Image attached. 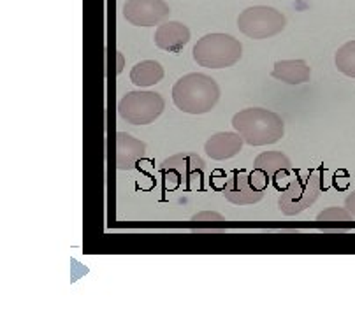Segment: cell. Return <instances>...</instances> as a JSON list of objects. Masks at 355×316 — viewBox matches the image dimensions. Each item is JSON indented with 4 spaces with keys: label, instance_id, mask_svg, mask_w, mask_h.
<instances>
[{
    "label": "cell",
    "instance_id": "obj_9",
    "mask_svg": "<svg viewBox=\"0 0 355 316\" xmlns=\"http://www.w3.org/2000/svg\"><path fill=\"white\" fill-rule=\"evenodd\" d=\"M169 12L164 0H127L123 6L125 19L136 26L162 25Z\"/></svg>",
    "mask_w": 355,
    "mask_h": 316
},
{
    "label": "cell",
    "instance_id": "obj_13",
    "mask_svg": "<svg viewBox=\"0 0 355 316\" xmlns=\"http://www.w3.org/2000/svg\"><path fill=\"white\" fill-rule=\"evenodd\" d=\"M243 143L238 132H218L206 141L205 151L211 160H229L241 151Z\"/></svg>",
    "mask_w": 355,
    "mask_h": 316
},
{
    "label": "cell",
    "instance_id": "obj_11",
    "mask_svg": "<svg viewBox=\"0 0 355 316\" xmlns=\"http://www.w3.org/2000/svg\"><path fill=\"white\" fill-rule=\"evenodd\" d=\"M146 144L127 132L116 134V167L118 170H132L144 158Z\"/></svg>",
    "mask_w": 355,
    "mask_h": 316
},
{
    "label": "cell",
    "instance_id": "obj_7",
    "mask_svg": "<svg viewBox=\"0 0 355 316\" xmlns=\"http://www.w3.org/2000/svg\"><path fill=\"white\" fill-rule=\"evenodd\" d=\"M287 25V18L278 9L269 6H255L248 8L239 15L238 26L243 35L255 41L269 39L272 35L280 34Z\"/></svg>",
    "mask_w": 355,
    "mask_h": 316
},
{
    "label": "cell",
    "instance_id": "obj_20",
    "mask_svg": "<svg viewBox=\"0 0 355 316\" xmlns=\"http://www.w3.org/2000/svg\"><path fill=\"white\" fill-rule=\"evenodd\" d=\"M121 69H123V57H121V53H118V74L121 72Z\"/></svg>",
    "mask_w": 355,
    "mask_h": 316
},
{
    "label": "cell",
    "instance_id": "obj_2",
    "mask_svg": "<svg viewBox=\"0 0 355 316\" xmlns=\"http://www.w3.org/2000/svg\"><path fill=\"white\" fill-rule=\"evenodd\" d=\"M232 127L250 146H268L284 137V120L262 107H248L232 116Z\"/></svg>",
    "mask_w": 355,
    "mask_h": 316
},
{
    "label": "cell",
    "instance_id": "obj_1",
    "mask_svg": "<svg viewBox=\"0 0 355 316\" xmlns=\"http://www.w3.org/2000/svg\"><path fill=\"white\" fill-rule=\"evenodd\" d=\"M220 87L211 76L192 72L180 78L173 87V102L187 114H206L218 104Z\"/></svg>",
    "mask_w": 355,
    "mask_h": 316
},
{
    "label": "cell",
    "instance_id": "obj_3",
    "mask_svg": "<svg viewBox=\"0 0 355 316\" xmlns=\"http://www.w3.org/2000/svg\"><path fill=\"white\" fill-rule=\"evenodd\" d=\"M205 160L196 153L173 155L162 164V174L166 188H182L185 192L205 188Z\"/></svg>",
    "mask_w": 355,
    "mask_h": 316
},
{
    "label": "cell",
    "instance_id": "obj_18",
    "mask_svg": "<svg viewBox=\"0 0 355 316\" xmlns=\"http://www.w3.org/2000/svg\"><path fill=\"white\" fill-rule=\"evenodd\" d=\"M190 225L199 227V229H220V227H225V218L215 211H200L192 216Z\"/></svg>",
    "mask_w": 355,
    "mask_h": 316
},
{
    "label": "cell",
    "instance_id": "obj_17",
    "mask_svg": "<svg viewBox=\"0 0 355 316\" xmlns=\"http://www.w3.org/2000/svg\"><path fill=\"white\" fill-rule=\"evenodd\" d=\"M338 71L348 78H355V41H348L336 51L334 57Z\"/></svg>",
    "mask_w": 355,
    "mask_h": 316
},
{
    "label": "cell",
    "instance_id": "obj_5",
    "mask_svg": "<svg viewBox=\"0 0 355 316\" xmlns=\"http://www.w3.org/2000/svg\"><path fill=\"white\" fill-rule=\"evenodd\" d=\"M320 197V179L315 170H301L297 176L285 186L278 199L282 213L285 216H295L301 211L313 206Z\"/></svg>",
    "mask_w": 355,
    "mask_h": 316
},
{
    "label": "cell",
    "instance_id": "obj_6",
    "mask_svg": "<svg viewBox=\"0 0 355 316\" xmlns=\"http://www.w3.org/2000/svg\"><path fill=\"white\" fill-rule=\"evenodd\" d=\"M268 174L259 169L252 173L245 169H236L227 179L223 195L229 202L236 206H250V204L261 202L266 197V188L269 184Z\"/></svg>",
    "mask_w": 355,
    "mask_h": 316
},
{
    "label": "cell",
    "instance_id": "obj_10",
    "mask_svg": "<svg viewBox=\"0 0 355 316\" xmlns=\"http://www.w3.org/2000/svg\"><path fill=\"white\" fill-rule=\"evenodd\" d=\"M253 169H259L268 174L276 188H282V183H291L287 179L291 176L292 162L291 158L282 151H266V153L259 155L253 162Z\"/></svg>",
    "mask_w": 355,
    "mask_h": 316
},
{
    "label": "cell",
    "instance_id": "obj_19",
    "mask_svg": "<svg viewBox=\"0 0 355 316\" xmlns=\"http://www.w3.org/2000/svg\"><path fill=\"white\" fill-rule=\"evenodd\" d=\"M345 207H347V209L350 211L352 215L355 216V192L350 193V195H348L347 199H345Z\"/></svg>",
    "mask_w": 355,
    "mask_h": 316
},
{
    "label": "cell",
    "instance_id": "obj_14",
    "mask_svg": "<svg viewBox=\"0 0 355 316\" xmlns=\"http://www.w3.org/2000/svg\"><path fill=\"white\" fill-rule=\"evenodd\" d=\"M310 67L304 60H280L275 64L271 76L285 85H301L310 81Z\"/></svg>",
    "mask_w": 355,
    "mask_h": 316
},
{
    "label": "cell",
    "instance_id": "obj_16",
    "mask_svg": "<svg viewBox=\"0 0 355 316\" xmlns=\"http://www.w3.org/2000/svg\"><path fill=\"white\" fill-rule=\"evenodd\" d=\"M318 227H352L354 225V215L347 207H327L317 216Z\"/></svg>",
    "mask_w": 355,
    "mask_h": 316
},
{
    "label": "cell",
    "instance_id": "obj_4",
    "mask_svg": "<svg viewBox=\"0 0 355 316\" xmlns=\"http://www.w3.org/2000/svg\"><path fill=\"white\" fill-rule=\"evenodd\" d=\"M243 46L229 34H206L193 46V60L200 67L227 69L241 58Z\"/></svg>",
    "mask_w": 355,
    "mask_h": 316
},
{
    "label": "cell",
    "instance_id": "obj_15",
    "mask_svg": "<svg viewBox=\"0 0 355 316\" xmlns=\"http://www.w3.org/2000/svg\"><path fill=\"white\" fill-rule=\"evenodd\" d=\"M164 67L155 60H144L139 62L137 65H134V69L130 71V83H134L136 87H153L159 81L164 79Z\"/></svg>",
    "mask_w": 355,
    "mask_h": 316
},
{
    "label": "cell",
    "instance_id": "obj_8",
    "mask_svg": "<svg viewBox=\"0 0 355 316\" xmlns=\"http://www.w3.org/2000/svg\"><path fill=\"white\" fill-rule=\"evenodd\" d=\"M118 114L130 125H150L164 113L166 102L157 91H129L118 102Z\"/></svg>",
    "mask_w": 355,
    "mask_h": 316
},
{
    "label": "cell",
    "instance_id": "obj_12",
    "mask_svg": "<svg viewBox=\"0 0 355 316\" xmlns=\"http://www.w3.org/2000/svg\"><path fill=\"white\" fill-rule=\"evenodd\" d=\"M190 41L189 26L180 21H164L155 32L157 48L167 53H180Z\"/></svg>",
    "mask_w": 355,
    "mask_h": 316
}]
</instances>
